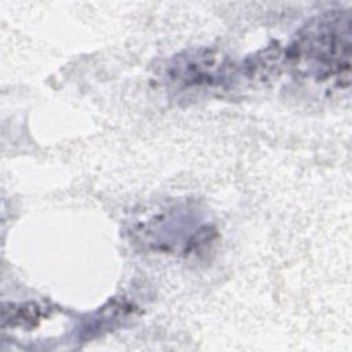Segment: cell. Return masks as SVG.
I'll list each match as a JSON object with an SVG mask.
<instances>
[{
    "label": "cell",
    "mask_w": 352,
    "mask_h": 352,
    "mask_svg": "<svg viewBox=\"0 0 352 352\" xmlns=\"http://www.w3.org/2000/svg\"><path fill=\"white\" fill-rule=\"evenodd\" d=\"M230 66L217 52L195 50L179 54L172 59L168 66V78L179 88H212L224 85L231 74Z\"/></svg>",
    "instance_id": "cell-2"
},
{
    "label": "cell",
    "mask_w": 352,
    "mask_h": 352,
    "mask_svg": "<svg viewBox=\"0 0 352 352\" xmlns=\"http://www.w3.org/2000/svg\"><path fill=\"white\" fill-rule=\"evenodd\" d=\"M292 67L316 81L349 84L351 16L331 11L311 19L286 51Z\"/></svg>",
    "instance_id": "cell-1"
},
{
    "label": "cell",
    "mask_w": 352,
    "mask_h": 352,
    "mask_svg": "<svg viewBox=\"0 0 352 352\" xmlns=\"http://www.w3.org/2000/svg\"><path fill=\"white\" fill-rule=\"evenodd\" d=\"M40 309L36 304H10L3 305V324L10 326H34L40 320Z\"/></svg>",
    "instance_id": "cell-3"
}]
</instances>
